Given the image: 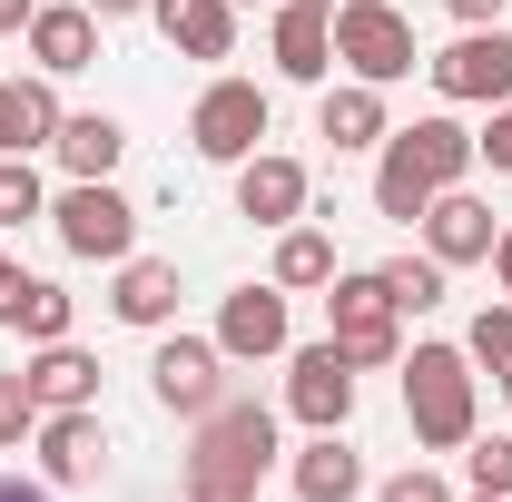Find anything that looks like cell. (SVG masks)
Segmentation results:
<instances>
[{"label":"cell","instance_id":"6da1fadb","mask_svg":"<svg viewBox=\"0 0 512 502\" xmlns=\"http://www.w3.org/2000/svg\"><path fill=\"white\" fill-rule=\"evenodd\" d=\"M276 463V414L256 394H227L217 414H197V443H188V502H256Z\"/></svg>","mask_w":512,"mask_h":502},{"label":"cell","instance_id":"7a4b0ae2","mask_svg":"<svg viewBox=\"0 0 512 502\" xmlns=\"http://www.w3.org/2000/svg\"><path fill=\"white\" fill-rule=\"evenodd\" d=\"M473 178V128L463 119H414V128H384V158H375V207L384 217H424L444 188Z\"/></svg>","mask_w":512,"mask_h":502},{"label":"cell","instance_id":"3957f363","mask_svg":"<svg viewBox=\"0 0 512 502\" xmlns=\"http://www.w3.org/2000/svg\"><path fill=\"white\" fill-rule=\"evenodd\" d=\"M404 424L424 453H463L473 443V355L463 345H414L404 355Z\"/></svg>","mask_w":512,"mask_h":502},{"label":"cell","instance_id":"277c9868","mask_svg":"<svg viewBox=\"0 0 512 502\" xmlns=\"http://www.w3.org/2000/svg\"><path fill=\"white\" fill-rule=\"evenodd\" d=\"M414 20L394 10V0H335V69L345 79H365V89H394V79H414Z\"/></svg>","mask_w":512,"mask_h":502},{"label":"cell","instance_id":"5b68a950","mask_svg":"<svg viewBox=\"0 0 512 502\" xmlns=\"http://www.w3.org/2000/svg\"><path fill=\"white\" fill-rule=\"evenodd\" d=\"M325 335H335V355L365 375V365H404V315L384 296V276H345L335 266V286H325Z\"/></svg>","mask_w":512,"mask_h":502},{"label":"cell","instance_id":"8992f818","mask_svg":"<svg viewBox=\"0 0 512 502\" xmlns=\"http://www.w3.org/2000/svg\"><path fill=\"white\" fill-rule=\"evenodd\" d=\"M266 89L256 79H207L197 89V109H188V148L207 158V168H247L256 158V138H266Z\"/></svg>","mask_w":512,"mask_h":502},{"label":"cell","instance_id":"52a82bcc","mask_svg":"<svg viewBox=\"0 0 512 502\" xmlns=\"http://www.w3.org/2000/svg\"><path fill=\"white\" fill-rule=\"evenodd\" d=\"M50 227H60L69 256H99V266L138 256V207H128L109 178H69V188L50 197Z\"/></svg>","mask_w":512,"mask_h":502},{"label":"cell","instance_id":"ba28073f","mask_svg":"<svg viewBox=\"0 0 512 502\" xmlns=\"http://www.w3.org/2000/svg\"><path fill=\"white\" fill-rule=\"evenodd\" d=\"M424 79L444 89L453 109H503V99H512V30H503V20H493V30H463L453 50L424 60Z\"/></svg>","mask_w":512,"mask_h":502},{"label":"cell","instance_id":"9c48e42d","mask_svg":"<svg viewBox=\"0 0 512 502\" xmlns=\"http://www.w3.org/2000/svg\"><path fill=\"white\" fill-rule=\"evenodd\" d=\"M286 414H296L306 434H345V414H355V365L335 355V335H325V345H286Z\"/></svg>","mask_w":512,"mask_h":502},{"label":"cell","instance_id":"30bf717a","mask_svg":"<svg viewBox=\"0 0 512 502\" xmlns=\"http://www.w3.org/2000/svg\"><path fill=\"white\" fill-rule=\"evenodd\" d=\"M148 384H158V404L168 414H217L227 404V355H217V335H168L158 355H148Z\"/></svg>","mask_w":512,"mask_h":502},{"label":"cell","instance_id":"8fae6325","mask_svg":"<svg viewBox=\"0 0 512 502\" xmlns=\"http://www.w3.org/2000/svg\"><path fill=\"white\" fill-rule=\"evenodd\" d=\"M286 286L266 276V286H237L227 306H217V355L227 365H266V355H286Z\"/></svg>","mask_w":512,"mask_h":502},{"label":"cell","instance_id":"7c38bea8","mask_svg":"<svg viewBox=\"0 0 512 502\" xmlns=\"http://www.w3.org/2000/svg\"><path fill=\"white\" fill-rule=\"evenodd\" d=\"M276 79L296 89L335 79V0H276Z\"/></svg>","mask_w":512,"mask_h":502},{"label":"cell","instance_id":"4fadbf2b","mask_svg":"<svg viewBox=\"0 0 512 502\" xmlns=\"http://www.w3.org/2000/svg\"><path fill=\"white\" fill-rule=\"evenodd\" d=\"M306 207H316V178H306L286 148H256L247 168H237V217H247V227H296Z\"/></svg>","mask_w":512,"mask_h":502},{"label":"cell","instance_id":"5bb4252c","mask_svg":"<svg viewBox=\"0 0 512 502\" xmlns=\"http://www.w3.org/2000/svg\"><path fill=\"white\" fill-rule=\"evenodd\" d=\"M414 227H424V256H444V266H483L493 237H503V227H493V207H483L473 188H444Z\"/></svg>","mask_w":512,"mask_h":502},{"label":"cell","instance_id":"9a60e30c","mask_svg":"<svg viewBox=\"0 0 512 502\" xmlns=\"http://www.w3.org/2000/svg\"><path fill=\"white\" fill-rule=\"evenodd\" d=\"M30 69H50V79H69V69L99 60V10L89 0H50V10H30Z\"/></svg>","mask_w":512,"mask_h":502},{"label":"cell","instance_id":"2e32d148","mask_svg":"<svg viewBox=\"0 0 512 502\" xmlns=\"http://www.w3.org/2000/svg\"><path fill=\"white\" fill-rule=\"evenodd\" d=\"M148 20L178 60H237V0H148Z\"/></svg>","mask_w":512,"mask_h":502},{"label":"cell","instance_id":"e0dca14e","mask_svg":"<svg viewBox=\"0 0 512 502\" xmlns=\"http://www.w3.org/2000/svg\"><path fill=\"white\" fill-rule=\"evenodd\" d=\"M60 79L50 69H30V79H0V158H30V148H50L60 138Z\"/></svg>","mask_w":512,"mask_h":502},{"label":"cell","instance_id":"ac0fdd59","mask_svg":"<svg viewBox=\"0 0 512 502\" xmlns=\"http://www.w3.org/2000/svg\"><path fill=\"white\" fill-rule=\"evenodd\" d=\"M99 453H109V434H99V404H79V414H40V483H99Z\"/></svg>","mask_w":512,"mask_h":502},{"label":"cell","instance_id":"d6986e66","mask_svg":"<svg viewBox=\"0 0 512 502\" xmlns=\"http://www.w3.org/2000/svg\"><path fill=\"white\" fill-rule=\"evenodd\" d=\"M30 394H40V414H79V404H99V355H79V345H30Z\"/></svg>","mask_w":512,"mask_h":502},{"label":"cell","instance_id":"ffe728a7","mask_svg":"<svg viewBox=\"0 0 512 502\" xmlns=\"http://www.w3.org/2000/svg\"><path fill=\"white\" fill-rule=\"evenodd\" d=\"M384 89H365V79H325V99H316V138H335V158L345 148H384Z\"/></svg>","mask_w":512,"mask_h":502},{"label":"cell","instance_id":"44dd1931","mask_svg":"<svg viewBox=\"0 0 512 502\" xmlns=\"http://www.w3.org/2000/svg\"><path fill=\"white\" fill-rule=\"evenodd\" d=\"M109 315H119V325H148V335H158V325L178 315V266H168V256H119Z\"/></svg>","mask_w":512,"mask_h":502},{"label":"cell","instance_id":"7402d4cb","mask_svg":"<svg viewBox=\"0 0 512 502\" xmlns=\"http://www.w3.org/2000/svg\"><path fill=\"white\" fill-rule=\"evenodd\" d=\"M50 158H60L69 178H109L128 158V128L109 119V109H79V119H60V138H50Z\"/></svg>","mask_w":512,"mask_h":502},{"label":"cell","instance_id":"603a6c76","mask_svg":"<svg viewBox=\"0 0 512 502\" xmlns=\"http://www.w3.org/2000/svg\"><path fill=\"white\" fill-rule=\"evenodd\" d=\"M286 473H296V502H355V493H365V463H355L345 434H316Z\"/></svg>","mask_w":512,"mask_h":502},{"label":"cell","instance_id":"cb8c5ba5","mask_svg":"<svg viewBox=\"0 0 512 502\" xmlns=\"http://www.w3.org/2000/svg\"><path fill=\"white\" fill-rule=\"evenodd\" d=\"M276 286H286V296H306V286H335V237H325L316 217L276 227Z\"/></svg>","mask_w":512,"mask_h":502},{"label":"cell","instance_id":"d4e9b609","mask_svg":"<svg viewBox=\"0 0 512 502\" xmlns=\"http://www.w3.org/2000/svg\"><path fill=\"white\" fill-rule=\"evenodd\" d=\"M0 325H20V345H60V335H69V286L20 276V286H10V306H0Z\"/></svg>","mask_w":512,"mask_h":502},{"label":"cell","instance_id":"484cf974","mask_svg":"<svg viewBox=\"0 0 512 502\" xmlns=\"http://www.w3.org/2000/svg\"><path fill=\"white\" fill-rule=\"evenodd\" d=\"M375 276H384V296H394V315H434V306H444V276H453V266H444V256H414V247H404V256H384Z\"/></svg>","mask_w":512,"mask_h":502},{"label":"cell","instance_id":"4316f807","mask_svg":"<svg viewBox=\"0 0 512 502\" xmlns=\"http://www.w3.org/2000/svg\"><path fill=\"white\" fill-rule=\"evenodd\" d=\"M30 217H50L40 168H30V158H0V227H30Z\"/></svg>","mask_w":512,"mask_h":502},{"label":"cell","instance_id":"83f0119b","mask_svg":"<svg viewBox=\"0 0 512 502\" xmlns=\"http://www.w3.org/2000/svg\"><path fill=\"white\" fill-rule=\"evenodd\" d=\"M463 483H473V493H512V434L503 443H493V434L463 443Z\"/></svg>","mask_w":512,"mask_h":502},{"label":"cell","instance_id":"f1b7e54d","mask_svg":"<svg viewBox=\"0 0 512 502\" xmlns=\"http://www.w3.org/2000/svg\"><path fill=\"white\" fill-rule=\"evenodd\" d=\"M463 355H473V365H493V375H512V306H483V315H473Z\"/></svg>","mask_w":512,"mask_h":502},{"label":"cell","instance_id":"f546056e","mask_svg":"<svg viewBox=\"0 0 512 502\" xmlns=\"http://www.w3.org/2000/svg\"><path fill=\"white\" fill-rule=\"evenodd\" d=\"M20 434H40V394L30 375H0V453H20Z\"/></svg>","mask_w":512,"mask_h":502},{"label":"cell","instance_id":"4dcf8cb0","mask_svg":"<svg viewBox=\"0 0 512 502\" xmlns=\"http://www.w3.org/2000/svg\"><path fill=\"white\" fill-rule=\"evenodd\" d=\"M473 158H483L493 178H512V99H503V109H493L483 128H473Z\"/></svg>","mask_w":512,"mask_h":502},{"label":"cell","instance_id":"1f68e13d","mask_svg":"<svg viewBox=\"0 0 512 502\" xmlns=\"http://www.w3.org/2000/svg\"><path fill=\"white\" fill-rule=\"evenodd\" d=\"M375 502H453V483L434 473V463H414V473H394V483H384Z\"/></svg>","mask_w":512,"mask_h":502},{"label":"cell","instance_id":"d6a6232c","mask_svg":"<svg viewBox=\"0 0 512 502\" xmlns=\"http://www.w3.org/2000/svg\"><path fill=\"white\" fill-rule=\"evenodd\" d=\"M444 10H453V20H463V30H493V20H503L512 0H444Z\"/></svg>","mask_w":512,"mask_h":502},{"label":"cell","instance_id":"836d02e7","mask_svg":"<svg viewBox=\"0 0 512 502\" xmlns=\"http://www.w3.org/2000/svg\"><path fill=\"white\" fill-rule=\"evenodd\" d=\"M0 502H60V483H20V473H0Z\"/></svg>","mask_w":512,"mask_h":502},{"label":"cell","instance_id":"e575fe53","mask_svg":"<svg viewBox=\"0 0 512 502\" xmlns=\"http://www.w3.org/2000/svg\"><path fill=\"white\" fill-rule=\"evenodd\" d=\"M483 266L503 276V296H512V227H503V237H493V256H483Z\"/></svg>","mask_w":512,"mask_h":502},{"label":"cell","instance_id":"d590c367","mask_svg":"<svg viewBox=\"0 0 512 502\" xmlns=\"http://www.w3.org/2000/svg\"><path fill=\"white\" fill-rule=\"evenodd\" d=\"M30 10H40V0H0V40H10V30H30Z\"/></svg>","mask_w":512,"mask_h":502},{"label":"cell","instance_id":"8d00e7d4","mask_svg":"<svg viewBox=\"0 0 512 502\" xmlns=\"http://www.w3.org/2000/svg\"><path fill=\"white\" fill-rule=\"evenodd\" d=\"M89 10H99V20H128V10H148V0H89Z\"/></svg>","mask_w":512,"mask_h":502},{"label":"cell","instance_id":"74e56055","mask_svg":"<svg viewBox=\"0 0 512 502\" xmlns=\"http://www.w3.org/2000/svg\"><path fill=\"white\" fill-rule=\"evenodd\" d=\"M10 286H20V266H10V256H0V306H10Z\"/></svg>","mask_w":512,"mask_h":502},{"label":"cell","instance_id":"f35d334b","mask_svg":"<svg viewBox=\"0 0 512 502\" xmlns=\"http://www.w3.org/2000/svg\"><path fill=\"white\" fill-rule=\"evenodd\" d=\"M463 502H512V493H463Z\"/></svg>","mask_w":512,"mask_h":502},{"label":"cell","instance_id":"ab89813d","mask_svg":"<svg viewBox=\"0 0 512 502\" xmlns=\"http://www.w3.org/2000/svg\"><path fill=\"white\" fill-rule=\"evenodd\" d=\"M503 404H512V375H503Z\"/></svg>","mask_w":512,"mask_h":502},{"label":"cell","instance_id":"60d3db41","mask_svg":"<svg viewBox=\"0 0 512 502\" xmlns=\"http://www.w3.org/2000/svg\"><path fill=\"white\" fill-rule=\"evenodd\" d=\"M237 10H247V0H237Z\"/></svg>","mask_w":512,"mask_h":502}]
</instances>
